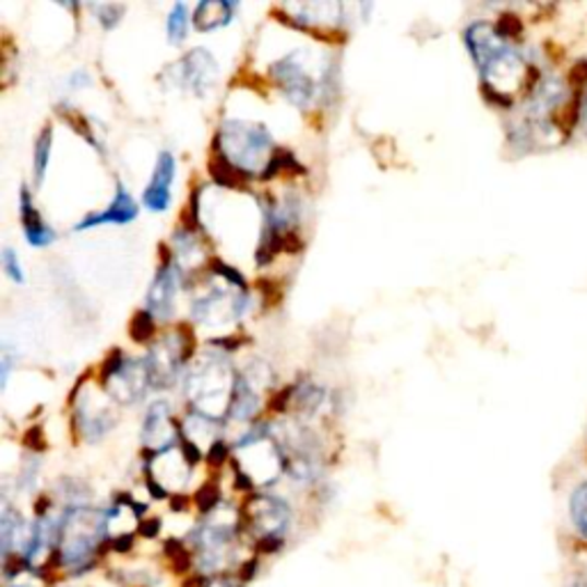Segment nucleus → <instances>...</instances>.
<instances>
[{
    "label": "nucleus",
    "instance_id": "obj_14",
    "mask_svg": "<svg viewBox=\"0 0 587 587\" xmlns=\"http://www.w3.org/2000/svg\"><path fill=\"white\" fill-rule=\"evenodd\" d=\"M253 526L264 537H276L289 518V510L278 499H257L251 503Z\"/></svg>",
    "mask_w": 587,
    "mask_h": 587
},
{
    "label": "nucleus",
    "instance_id": "obj_29",
    "mask_svg": "<svg viewBox=\"0 0 587 587\" xmlns=\"http://www.w3.org/2000/svg\"><path fill=\"white\" fill-rule=\"evenodd\" d=\"M218 499H216V489L214 487H207V489H202L200 491V505H205V507H212L216 505Z\"/></svg>",
    "mask_w": 587,
    "mask_h": 587
},
{
    "label": "nucleus",
    "instance_id": "obj_30",
    "mask_svg": "<svg viewBox=\"0 0 587 587\" xmlns=\"http://www.w3.org/2000/svg\"><path fill=\"white\" fill-rule=\"evenodd\" d=\"M580 127H583V131L587 135V95L583 97V104H580Z\"/></svg>",
    "mask_w": 587,
    "mask_h": 587
},
{
    "label": "nucleus",
    "instance_id": "obj_20",
    "mask_svg": "<svg viewBox=\"0 0 587 587\" xmlns=\"http://www.w3.org/2000/svg\"><path fill=\"white\" fill-rule=\"evenodd\" d=\"M51 147H53V131H51V127H47L37 135V141H35L33 177H35L37 187L44 182V177H47V168H49V159H51Z\"/></svg>",
    "mask_w": 587,
    "mask_h": 587
},
{
    "label": "nucleus",
    "instance_id": "obj_22",
    "mask_svg": "<svg viewBox=\"0 0 587 587\" xmlns=\"http://www.w3.org/2000/svg\"><path fill=\"white\" fill-rule=\"evenodd\" d=\"M322 399H324V391L312 386V383H306V386H297V391H294V402H297L299 409L308 416H312L314 411L322 406Z\"/></svg>",
    "mask_w": 587,
    "mask_h": 587
},
{
    "label": "nucleus",
    "instance_id": "obj_25",
    "mask_svg": "<svg viewBox=\"0 0 587 587\" xmlns=\"http://www.w3.org/2000/svg\"><path fill=\"white\" fill-rule=\"evenodd\" d=\"M0 260H3V271L5 276L12 280V283H24V268H21V262L16 257V253L12 251V248H3V253H0Z\"/></svg>",
    "mask_w": 587,
    "mask_h": 587
},
{
    "label": "nucleus",
    "instance_id": "obj_17",
    "mask_svg": "<svg viewBox=\"0 0 587 587\" xmlns=\"http://www.w3.org/2000/svg\"><path fill=\"white\" fill-rule=\"evenodd\" d=\"M235 3H225V0H209V3H200L193 14V26L202 33L216 31L220 26H228L235 19Z\"/></svg>",
    "mask_w": 587,
    "mask_h": 587
},
{
    "label": "nucleus",
    "instance_id": "obj_23",
    "mask_svg": "<svg viewBox=\"0 0 587 587\" xmlns=\"http://www.w3.org/2000/svg\"><path fill=\"white\" fill-rule=\"evenodd\" d=\"M572 518L576 530L587 539V482L580 484L572 495Z\"/></svg>",
    "mask_w": 587,
    "mask_h": 587
},
{
    "label": "nucleus",
    "instance_id": "obj_2",
    "mask_svg": "<svg viewBox=\"0 0 587 587\" xmlns=\"http://www.w3.org/2000/svg\"><path fill=\"white\" fill-rule=\"evenodd\" d=\"M237 374L230 363L218 354H207L197 360V366L187 376V393L197 414L218 420L230 411Z\"/></svg>",
    "mask_w": 587,
    "mask_h": 587
},
{
    "label": "nucleus",
    "instance_id": "obj_13",
    "mask_svg": "<svg viewBox=\"0 0 587 587\" xmlns=\"http://www.w3.org/2000/svg\"><path fill=\"white\" fill-rule=\"evenodd\" d=\"M135 216H139V205H135L131 193L118 184L116 189V197H112L110 207L101 214H95V216H85L79 225L76 230H87V228H97V225H124V223H131Z\"/></svg>",
    "mask_w": 587,
    "mask_h": 587
},
{
    "label": "nucleus",
    "instance_id": "obj_26",
    "mask_svg": "<svg viewBox=\"0 0 587 587\" xmlns=\"http://www.w3.org/2000/svg\"><path fill=\"white\" fill-rule=\"evenodd\" d=\"M95 12H97L99 24L106 31H110V28H116L120 24V19L124 14V5H116V3H110V5H95Z\"/></svg>",
    "mask_w": 587,
    "mask_h": 587
},
{
    "label": "nucleus",
    "instance_id": "obj_24",
    "mask_svg": "<svg viewBox=\"0 0 587 587\" xmlns=\"http://www.w3.org/2000/svg\"><path fill=\"white\" fill-rule=\"evenodd\" d=\"M154 333V314L143 310L131 320V337L135 343H147V337Z\"/></svg>",
    "mask_w": 587,
    "mask_h": 587
},
{
    "label": "nucleus",
    "instance_id": "obj_15",
    "mask_svg": "<svg viewBox=\"0 0 587 587\" xmlns=\"http://www.w3.org/2000/svg\"><path fill=\"white\" fill-rule=\"evenodd\" d=\"M76 424L87 441L101 439L108 429L116 424V416H112L106 406H89L87 399H76Z\"/></svg>",
    "mask_w": 587,
    "mask_h": 587
},
{
    "label": "nucleus",
    "instance_id": "obj_28",
    "mask_svg": "<svg viewBox=\"0 0 587 587\" xmlns=\"http://www.w3.org/2000/svg\"><path fill=\"white\" fill-rule=\"evenodd\" d=\"M214 268L218 271V274H223V278H228L232 285H239V287H243V278H241V274H237V271L235 268H230L228 264H223V262H216L214 264Z\"/></svg>",
    "mask_w": 587,
    "mask_h": 587
},
{
    "label": "nucleus",
    "instance_id": "obj_16",
    "mask_svg": "<svg viewBox=\"0 0 587 587\" xmlns=\"http://www.w3.org/2000/svg\"><path fill=\"white\" fill-rule=\"evenodd\" d=\"M21 223H24V232L31 245L35 248H44L51 245L56 241V232L49 228L47 223L41 220V214L37 212V207L33 205V197L26 189H21Z\"/></svg>",
    "mask_w": 587,
    "mask_h": 587
},
{
    "label": "nucleus",
    "instance_id": "obj_5",
    "mask_svg": "<svg viewBox=\"0 0 587 587\" xmlns=\"http://www.w3.org/2000/svg\"><path fill=\"white\" fill-rule=\"evenodd\" d=\"M184 340L182 335H168L164 340L156 343L147 358H145V368L149 374V386L161 391V388H170L175 379L182 372V366L187 360V351H184Z\"/></svg>",
    "mask_w": 587,
    "mask_h": 587
},
{
    "label": "nucleus",
    "instance_id": "obj_21",
    "mask_svg": "<svg viewBox=\"0 0 587 587\" xmlns=\"http://www.w3.org/2000/svg\"><path fill=\"white\" fill-rule=\"evenodd\" d=\"M189 33V8L184 3H177L168 16V37L172 44H182Z\"/></svg>",
    "mask_w": 587,
    "mask_h": 587
},
{
    "label": "nucleus",
    "instance_id": "obj_10",
    "mask_svg": "<svg viewBox=\"0 0 587 587\" xmlns=\"http://www.w3.org/2000/svg\"><path fill=\"white\" fill-rule=\"evenodd\" d=\"M172 182H175V156L170 152H161L152 172V182L143 193V202L149 212L159 214L170 207Z\"/></svg>",
    "mask_w": 587,
    "mask_h": 587
},
{
    "label": "nucleus",
    "instance_id": "obj_4",
    "mask_svg": "<svg viewBox=\"0 0 587 587\" xmlns=\"http://www.w3.org/2000/svg\"><path fill=\"white\" fill-rule=\"evenodd\" d=\"M106 530V516L97 510L74 507L62 518L60 526V551L67 567L79 570L97 549Z\"/></svg>",
    "mask_w": 587,
    "mask_h": 587
},
{
    "label": "nucleus",
    "instance_id": "obj_9",
    "mask_svg": "<svg viewBox=\"0 0 587 587\" xmlns=\"http://www.w3.org/2000/svg\"><path fill=\"white\" fill-rule=\"evenodd\" d=\"M108 393L112 399H118L120 404H135L147 395L149 386V374L145 368V360H127L122 368L106 379Z\"/></svg>",
    "mask_w": 587,
    "mask_h": 587
},
{
    "label": "nucleus",
    "instance_id": "obj_7",
    "mask_svg": "<svg viewBox=\"0 0 587 587\" xmlns=\"http://www.w3.org/2000/svg\"><path fill=\"white\" fill-rule=\"evenodd\" d=\"M271 76L280 85L285 97L297 104L299 108H306L314 97H318V83L306 72L301 53H291L271 64Z\"/></svg>",
    "mask_w": 587,
    "mask_h": 587
},
{
    "label": "nucleus",
    "instance_id": "obj_1",
    "mask_svg": "<svg viewBox=\"0 0 587 587\" xmlns=\"http://www.w3.org/2000/svg\"><path fill=\"white\" fill-rule=\"evenodd\" d=\"M466 47L472 60L480 67L484 89L503 104H510V95L526 79V62L491 24H472L466 31Z\"/></svg>",
    "mask_w": 587,
    "mask_h": 587
},
{
    "label": "nucleus",
    "instance_id": "obj_12",
    "mask_svg": "<svg viewBox=\"0 0 587 587\" xmlns=\"http://www.w3.org/2000/svg\"><path fill=\"white\" fill-rule=\"evenodd\" d=\"M143 441L152 450H172V443L177 441L175 436V424L170 420V406L168 402H154L147 416H145V427H143Z\"/></svg>",
    "mask_w": 587,
    "mask_h": 587
},
{
    "label": "nucleus",
    "instance_id": "obj_27",
    "mask_svg": "<svg viewBox=\"0 0 587 587\" xmlns=\"http://www.w3.org/2000/svg\"><path fill=\"white\" fill-rule=\"evenodd\" d=\"M12 366H14L12 347H3V358H0V383H3V386H8V379H10V372H12Z\"/></svg>",
    "mask_w": 587,
    "mask_h": 587
},
{
    "label": "nucleus",
    "instance_id": "obj_6",
    "mask_svg": "<svg viewBox=\"0 0 587 587\" xmlns=\"http://www.w3.org/2000/svg\"><path fill=\"white\" fill-rule=\"evenodd\" d=\"M216 60L205 49H193L189 56H184L172 67H168V81L182 89H191L193 95L202 97L207 95L212 85L216 83Z\"/></svg>",
    "mask_w": 587,
    "mask_h": 587
},
{
    "label": "nucleus",
    "instance_id": "obj_8",
    "mask_svg": "<svg viewBox=\"0 0 587 587\" xmlns=\"http://www.w3.org/2000/svg\"><path fill=\"white\" fill-rule=\"evenodd\" d=\"M245 306H248L245 294L212 287L209 291H205L202 297L195 299L193 318L200 324H207V326L228 324V322H235L241 318Z\"/></svg>",
    "mask_w": 587,
    "mask_h": 587
},
{
    "label": "nucleus",
    "instance_id": "obj_32",
    "mask_svg": "<svg viewBox=\"0 0 587 587\" xmlns=\"http://www.w3.org/2000/svg\"><path fill=\"white\" fill-rule=\"evenodd\" d=\"M212 587H230V585L228 583H214Z\"/></svg>",
    "mask_w": 587,
    "mask_h": 587
},
{
    "label": "nucleus",
    "instance_id": "obj_3",
    "mask_svg": "<svg viewBox=\"0 0 587 587\" xmlns=\"http://www.w3.org/2000/svg\"><path fill=\"white\" fill-rule=\"evenodd\" d=\"M220 156L239 172L251 175L257 168L268 166L271 135L262 124L228 120L223 122L220 133Z\"/></svg>",
    "mask_w": 587,
    "mask_h": 587
},
{
    "label": "nucleus",
    "instance_id": "obj_19",
    "mask_svg": "<svg viewBox=\"0 0 587 587\" xmlns=\"http://www.w3.org/2000/svg\"><path fill=\"white\" fill-rule=\"evenodd\" d=\"M260 406V395L257 391L248 383L241 374H237V383H235V393H232V404L228 418L230 420H248L253 418Z\"/></svg>",
    "mask_w": 587,
    "mask_h": 587
},
{
    "label": "nucleus",
    "instance_id": "obj_11",
    "mask_svg": "<svg viewBox=\"0 0 587 587\" xmlns=\"http://www.w3.org/2000/svg\"><path fill=\"white\" fill-rule=\"evenodd\" d=\"M177 299V268L172 262H164L156 271L152 287L147 291V310L159 320H170L175 314Z\"/></svg>",
    "mask_w": 587,
    "mask_h": 587
},
{
    "label": "nucleus",
    "instance_id": "obj_31",
    "mask_svg": "<svg viewBox=\"0 0 587 587\" xmlns=\"http://www.w3.org/2000/svg\"><path fill=\"white\" fill-rule=\"evenodd\" d=\"M570 587H587V576H578L574 578V583Z\"/></svg>",
    "mask_w": 587,
    "mask_h": 587
},
{
    "label": "nucleus",
    "instance_id": "obj_18",
    "mask_svg": "<svg viewBox=\"0 0 587 587\" xmlns=\"http://www.w3.org/2000/svg\"><path fill=\"white\" fill-rule=\"evenodd\" d=\"M289 10L291 14L299 16L301 26H312V24L335 26V24H340V19L345 14V5L340 3H310V5H294Z\"/></svg>",
    "mask_w": 587,
    "mask_h": 587
}]
</instances>
